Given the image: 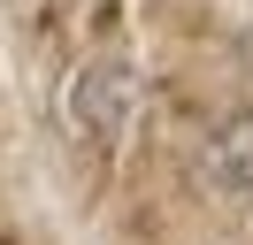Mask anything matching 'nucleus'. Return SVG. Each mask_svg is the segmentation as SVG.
<instances>
[{
    "label": "nucleus",
    "instance_id": "nucleus-1",
    "mask_svg": "<svg viewBox=\"0 0 253 245\" xmlns=\"http://www.w3.org/2000/svg\"><path fill=\"white\" fill-rule=\"evenodd\" d=\"M130 100H138V77H130L123 61H92V69L69 77L62 115H69V130H77V138H123Z\"/></svg>",
    "mask_w": 253,
    "mask_h": 245
},
{
    "label": "nucleus",
    "instance_id": "nucleus-2",
    "mask_svg": "<svg viewBox=\"0 0 253 245\" xmlns=\"http://www.w3.org/2000/svg\"><path fill=\"white\" fill-rule=\"evenodd\" d=\"M200 184H207L215 199H246V192H253V115H230V122L200 146Z\"/></svg>",
    "mask_w": 253,
    "mask_h": 245
}]
</instances>
